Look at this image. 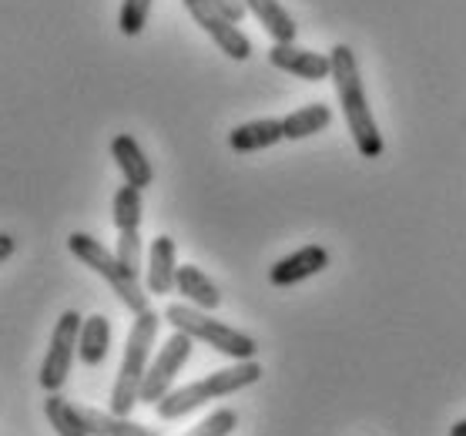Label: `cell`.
<instances>
[{
    "instance_id": "obj_26",
    "label": "cell",
    "mask_w": 466,
    "mask_h": 436,
    "mask_svg": "<svg viewBox=\"0 0 466 436\" xmlns=\"http://www.w3.org/2000/svg\"><path fill=\"white\" fill-rule=\"evenodd\" d=\"M450 436H466V420H456V423L450 426Z\"/></svg>"
},
{
    "instance_id": "obj_18",
    "label": "cell",
    "mask_w": 466,
    "mask_h": 436,
    "mask_svg": "<svg viewBox=\"0 0 466 436\" xmlns=\"http://www.w3.org/2000/svg\"><path fill=\"white\" fill-rule=\"evenodd\" d=\"M81 416H85V426L91 436H161L158 430L131 423L127 416H117V413H111V410H91V406H81Z\"/></svg>"
},
{
    "instance_id": "obj_10",
    "label": "cell",
    "mask_w": 466,
    "mask_h": 436,
    "mask_svg": "<svg viewBox=\"0 0 466 436\" xmlns=\"http://www.w3.org/2000/svg\"><path fill=\"white\" fill-rule=\"evenodd\" d=\"M322 269H329V252L322 245H306V248H299L292 256L279 259L276 266L268 269V282L279 289H286V286L302 282V279L319 276Z\"/></svg>"
},
{
    "instance_id": "obj_4",
    "label": "cell",
    "mask_w": 466,
    "mask_h": 436,
    "mask_svg": "<svg viewBox=\"0 0 466 436\" xmlns=\"http://www.w3.org/2000/svg\"><path fill=\"white\" fill-rule=\"evenodd\" d=\"M165 322H168L171 330L185 332L191 336L195 342H205V346H212L215 352H222L228 360L235 362H245V360H255V352H258V342L242 330H232V326H225L218 322L215 316H208L205 309H195L188 302H171L165 309Z\"/></svg>"
},
{
    "instance_id": "obj_19",
    "label": "cell",
    "mask_w": 466,
    "mask_h": 436,
    "mask_svg": "<svg viewBox=\"0 0 466 436\" xmlns=\"http://www.w3.org/2000/svg\"><path fill=\"white\" fill-rule=\"evenodd\" d=\"M44 416H47V423L57 436H91L85 426V416H81V406L67 403L61 393H47Z\"/></svg>"
},
{
    "instance_id": "obj_8",
    "label": "cell",
    "mask_w": 466,
    "mask_h": 436,
    "mask_svg": "<svg viewBox=\"0 0 466 436\" xmlns=\"http://www.w3.org/2000/svg\"><path fill=\"white\" fill-rule=\"evenodd\" d=\"M181 4H185V11L191 14V21L198 24V27L222 47L225 57H232V61H248V57H252V41L245 37L242 27H238L215 0H181Z\"/></svg>"
},
{
    "instance_id": "obj_5",
    "label": "cell",
    "mask_w": 466,
    "mask_h": 436,
    "mask_svg": "<svg viewBox=\"0 0 466 436\" xmlns=\"http://www.w3.org/2000/svg\"><path fill=\"white\" fill-rule=\"evenodd\" d=\"M67 248H71V256H75L81 266H87L91 272H97V276L105 279L107 286L115 289V296L121 299V302H125L135 316L148 309V292L141 289L138 276H135V272H127V269L117 262L115 252H107L95 235L71 232V235H67Z\"/></svg>"
},
{
    "instance_id": "obj_13",
    "label": "cell",
    "mask_w": 466,
    "mask_h": 436,
    "mask_svg": "<svg viewBox=\"0 0 466 436\" xmlns=\"http://www.w3.org/2000/svg\"><path fill=\"white\" fill-rule=\"evenodd\" d=\"M286 141V131H282V117H258V121H245L238 128H232L228 135V148L238 151V155H252V151H265Z\"/></svg>"
},
{
    "instance_id": "obj_23",
    "label": "cell",
    "mask_w": 466,
    "mask_h": 436,
    "mask_svg": "<svg viewBox=\"0 0 466 436\" xmlns=\"http://www.w3.org/2000/svg\"><path fill=\"white\" fill-rule=\"evenodd\" d=\"M117 262L127 269V272H141V228L135 232H117V245H115Z\"/></svg>"
},
{
    "instance_id": "obj_17",
    "label": "cell",
    "mask_w": 466,
    "mask_h": 436,
    "mask_svg": "<svg viewBox=\"0 0 466 436\" xmlns=\"http://www.w3.org/2000/svg\"><path fill=\"white\" fill-rule=\"evenodd\" d=\"M332 125V107L322 105V101H312L306 107H296L292 115L282 117V131H286V141H302L312 138L319 131H326Z\"/></svg>"
},
{
    "instance_id": "obj_16",
    "label": "cell",
    "mask_w": 466,
    "mask_h": 436,
    "mask_svg": "<svg viewBox=\"0 0 466 436\" xmlns=\"http://www.w3.org/2000/svg\"><path fill=\"white\" fill-rule=\"evenodd\" d=\"M107 350H111V322L107 316L95 312V316H87L81 322V340H77V356L85 366H101L107 360Z\"/></svg>"
},
{
    "instance_id": "obj_24",
    "label": "cell",
    "mask_w": 466,
    "mask_h": 436,
    "mask_svg": "<svg viewBox=\"0 0 466 436\" xmlns=\"http://www.w3.org/2000/svg\"><path fill=\"white\" fill-rule=\"evenodd\" d=\"M218 7H222L228 17H232L235 24H242V17H245V0H215Z\"/></svg>"
},
{
    "instance_id": "obj_12",
    "label": "cell",
    "mask_w": 466,
    "mask_h": 436,
    "mask_svg": "<svg viewBox=\"0 0 466 436\" xmlns=\"http://www.w3.org/2000/svg\"><path fill=\"white\" fill-rule=\"evenodd\" d=\"M111 158H115L121 178L127 185L141 188V192L155 181V168H151L148 155L141 151V145L135 141V135H115V141H111Z\"/></svg>"
},
{
    "instance_id": "obj_21",
    "label": "cell",
    "mask_w": 466,
    "mask_h": 436,
    "mask_svg": "<svg viewBox=\"0 0 466 436\" xmlns=\"http://www.w3.org/2000/svg\"><path fill=\"white\" fill-rule=\"evenodd\" d=\"M155 0H121V14H117V27L125 37H138L148 27V14Z\"/></svg>"
},
{
    "instance_id": "obj_20",
    "label": "cell",
    "mask_w": 466,
    "mask_h": 436,
    "mask_svg": "<svg viewBox=\"0 0 466 436\" xmlns=\"http://www.w3.org/2000/svg\"><path fill=\"white\" fill-rule=\"evenodd\" d=\"M141 212H145V205H141V188L135 185H121L115 192V205H111V222H115L117 232H135L141 228Z\"/></svg>"
},
{
    "instance_id": "obj_7",
    "label": "cell",
    "mask_w": 466,
    "mask_h": 436,
    "mask_svg": "<svg viewBox=\"0 0 466 436\" xmlns=\"http://www.w3.org/2000/svg\"><path fill=\"white\" fill-rule=\"evenodd\" d=\"M191 350H195V340L178 330L161 342V350L151 356V366H148V372H145V383H141V403L155 406L171 393V383H175V376L181 372V366L191 360Z\"/></svg>"
},
{
    "instance_id": "obj_9",
    "label": "cell",
    "mask_w": 466,
    "mask_h": 436,
    "mask_svg": "<svg viewBox=\"0 0 466 436\" xmlns=\"http://www.w3.org/2000/svg\"><path fill=\"white\" fill-rule=\"evenodd\" d=\"M268 65L292 77H302V81H326L332 75L329 54L306 51V47H296V44H272L268 47Z\"/></svg>"
},
{
    "instance_id": "obj_1",
    "label": "cell",
    "mask_w": 466,
    "mask_h": 436,
    "mask_svg": "<svg viewBox=\"0 0 466 436\" xmlns=\"http://www.w3.org/2000/svg\"><path fill=\"white\" fill-rule=\"evenodd\" d=\"M332 85H336V97H339L342 117L350 125V135L356 141L362 158H382V135L380 125H376V115L370 111V101H366V87H362V75H360V61L352 54L350 44H336L332 54Z\"/></svg>"
},
{
    "instance_id": "obj_3",
    "label": "cell",
    "mask_w": 466,
    "mask_h": 436,
    "mask_svg": "<svg viewBox=\"0 0 466 436\" xmlns=\"http://www.w3.org/2000/svg\"><path fill=\"white\" fill-rule=\"evenodd\" d=\"M258 380H262V366L255 360L235 362L228 370H215V372H208V376H202V380H195V383L171 390L161 403H155V413L171 423V420H181V416L195 413V410L205 403H215V400H222V396L242 393V390L255 386Z\"/></svg>"
},
{
    "instance_id": "obj_25",
    "label": "cell",
    "mask_w": 466,
    "mask_h": 436,
    "mask_svg": "<svg viewBox=\"0 0 466 436\" xmlns=\"http://www.w3.org/2000/svg\"><path fill=\"white\" fill-rule=\"evenodd\" d=\"M14 248H17V242H14V235L0 232V266H4V262H7V259L14 256Z\"/></svg>"
},
{
    "instance_id": "obj_15",
    "label": "cell",
    "mask_w": 466,
    "mask_h": 436,
    "mask_svg": "<svg viewBox=\"0 0 466 436\" xmlns=\"http://www.w3.org/2000/svg\"><path fill=\"white\" fill-rule=\"evenodd\" d=\"M175 289L178 296H185V302L195 309H205V312H215L222 306V292L212 279L205 276L198 266H178V276H175Z\"/></svg>"
},
{
    "instance_id": "obj_22",
    "label": "cell",
    "mask_w": 466,
    "mask_h": 436,
    "mask_svg": "<svg viewBox=\"0 0 466 436\" xmlns=\"http://www.w3.org/2000/svg\"><path fill=\"white\" fill-rule=\"evenodd\" d=\"M235 430H238V413L225 406V410H215V413L205 416L188 436H232Z\"/></svg>"
},
{
    "instance_id": "obj_11",
    "label": "cell",
    "mask_w": 466,
    "mask_h": 436,
    "mask_svg": "<svg viewBox=\"0 0 466 436\" xmlns=\"http://www.w3.org/2000/svg\"><path fill=\"white\" fill-rule=\"evenodd\" d=\"M178 245L171 235H158L148 248V272H145V286L151 296H168L175 289V276H178Z\"/></svg>"
},
{
    "instance_id": "obj_14",
    "label": "cell",
    "mask_w": 466,
    "mask_h": 436,
    "mask_svg": "<svg viewBox=\"0 0 466 436\" xmlns=\"http://www.w3.org/2000/svg\"><path fill=\"white\" fill-rule=\"evenodd\" d=\"M245 11L262 24L272 44H296V17L279 4V0H245Z\"/></svg>"
},
{
    "instance_id": "obj_6",
    "label": "cell",
    "mask_w": 466,
    "mask_h": 436,
    "mask_svg": "<svg viewBox=\"0 0 466 436\" xmlns=\"http://www.w3.org/2000/svg\"><path fill=\"white\" fill-rule=\"evenodd\" d=\"M81 316L75 309L61 312V319L54 322V336L51 346H47V356L41 362V386L47 393H61V386L67 383L71 376V366H75L77 356V340H81Z\"/></svg>"
},
{
    "instance_id": "obj_2",
    "label": "cell",
    "mask_w": 466,
    "mask_h": 436,
    "mask_svg": "<svg viewBox=\"0 0 466 436\" xmlns=\"http://www.w3.org/2000/svg\"><path fill=\"white\" fill-rule=\"evenodd\" d=\"M161 330V316L158 312H138L135 322H131V332H127L125 342V356H121V366H117L115 386H111V400H107V410L117 416H131L135 406L141 403V383H145V372L151 366V350H155V340H158Z\"/></svg>"
}]
</instances>
